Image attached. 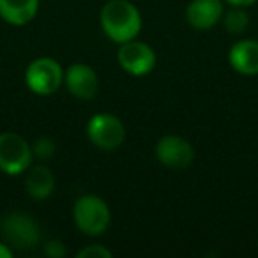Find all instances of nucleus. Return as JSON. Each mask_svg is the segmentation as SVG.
Instances as JSON below:
<instances>
[{
	"mask_svg": "<svg viewBox=\"0 0 258 258\" xmlns=\"http://www.w3.org/2000/svg\"><path fill=\"white\" fill-rule=\"evenodd\" d=\"M25 83L36 96H51L64 83V69L55 58L39 57L27 66Z\"/></svg>",
	"mask_w": 258,
	"mask_h": 258,
	"instance_id": "39448f33",
	"label": "nucleus"
},
{
	"mask_svg": "<svg viewBox=\"0 0 258 258\" xmlns=\"http://www.w3.org/2000/svg\"><path fill=\"white\" fill-rule=\"evenodd\" d=\"M225 30L233 36H239L244 34L249 27V15H247L246 8H235V6H230L228 11H225L221 18Z\"/></svg>",
	"mask_w": 258,
	"mask_h": 258,
	"instance_id": "4468645a",
	"label": "nucleus"
},
{
	"mask_svg": "<svg viewBox=\"0 0 258 258\" xmlns=\"http://www.w3.org/2000/svg\"><path fill=\"white\" fill-rule=\"evenodd\" d=\"M57 147H55V142L48 137H41L34 142L32 145V154L37 156L39 159H50L55 154Z\"/></svg>",
	"mask_w": 258,
	"mask_h": 258,
	"instance_id": "2eb2a0df",
	"label": "nucleus"
},
{
	"mask_svg": "<svg viewBox=\"0 0 258 258\" xmlns=\"http://www.w3.org/2000/svg\"><path fill=\"white\" fill-rule=\"evenodd\" d=\"M25 173V191L34 200H46L55 191V175L48 166H30Z\"/></svg>",
	"mask_w": 258,
	"mask_h": 258,
	"instance_id": "ddd939ff",
	"label": "nucleus"
},
{
	"mask_svg": "<svg viewBox=\"0 0 258 258\" xmlns=\"http://www.w3.org/2000/svg\"><path fill=\"white\" fill-rule=\"evenodd\" d=\"M64 85L73 97L89 101L99 92V76L90 66L73 64L64 71Z\"/></svg>",
	"mask_w": 258,
	"mask_h": 258,
	"instance_id": "1a4fd4ad",
	"label": "nucleus"
},
{
	"mask_svg": "<svg viewBox=\"0 0 258 258\" xmlns=\"http://www.w3.org/2000/svg\"><path fill=\"white\" fill-rule=\"evenodd\" d=\"M258 0H225V4L235 6V8H249V6L256 4Z\"/></svg>",
	"mask_w": 258,
	"mask_h": 258,
	"instance_id": "a211bd4d",
	"label": "nucleus"
},
{
	"mask_svg": "<svg viewBox=\"0 0 258 258\" xmlns=\"http://www.w3.org/2000/svg\"><path fill=\"white\" fill-rule=\"evenodd\" d=\"M228 62L235 73L242 76L258 75V41L240 39L230 48Z\"/></svg>",
	"mask_w": 258,
	"mask_h": 258,
	"instance_id": "9b49d317",
	"label": "nucleus"
},
{
	"mask_svg": "<svg viewBox=\"0 0 258 258\" xmlns=\"http://www.w3.org/2000/svg\"><path fill=\"white\" fill-rule=\"evenodd\" d=\"M78 258H111V251L101 244H90L78 251Z\"/></svg>",
	"mask_w": 258,
	"mask_h": 258,
	"instance_id": "dca6fc26",
	"label": "nucleus"
},
{
	"mask_svg": "<svg viewBox=\"0 0 258 258\" xmlns=\"http://www.w3.org/2000/svg\"><path fill=\"white\" fill-rule=\"evenodd\" d=\"M225 0H191L186 8V22L197 30H209L221 22Z\"/></svg>",
	"mask_w": 258,
	"mask_h": 258,
	"instance_id": "9d476101",
	"label": "nucleus"
},
{
	"mask_svg": "<svg viewBox=\"0 0 258 258\" xmlns=\"http://www.w3.org/2000/svg\"><path fill=\"white\" fill-rule=\"evenodd\" d=\"M101 29L110 41L117 44L127 43L142 32V15L129 0H108L101 9Z\"/></svg>",
	"mask_w": 258,
	"mask_h": 258,
	"instance_id": "f257e3e1",
	"label": "nucleus"
},
{
	"mask_svg": "<svg viewBox=\"0 0 258 258\" xmlns=\"http://www.w3.org/2000/svg\"><path fill=\"white\" fill-rule=\"evenodd\" d=\"M0 258H13V249L9 247V244L0 242Z\"/></svg>",
	"mask_w": 258,
	"mask_h": 258,
	"instance_id": "6ab92c4d",
	"label": "nucleus"
},
{
	"mask_svg": "<svg viewBox=\"0 0 258 258\" xmlns=\"http://www.w3.org/2000/svg\"><path fill=\"white\" fill-rule=\"evenodd\" d=\"M39 0H0V18L15 27H23L36 18Z\"/></svg>",
	"mask_w": 258,
	"mask_h": 258,
	"instance_id": "f8f14e48",
	"label": "nucleus"
},
{
	"mask_svg": "<svg viewBox=\"0 0 258 258\" xmlns=\"http://www.w3.org/2000/svg\"><path fill=\"white\" fill-rule=\"evenodd\" d=\"M154 152L158 161L170 170H184L195 159L193 145L179 135H166L159 138Z\"/></svg>",
	"mask_w": 258,
	"mask_h": 258,
	"instance_id": "6e6552de",
	"label": "nucleus"
},
{
	"mask_svg": "<svg viewBox=\"0 0 258 258\" xmlns=\"http://www.w3.org/2000/svg\"><path fill=\"white\" fill-rule=\"evenodd\" d=\"M87 138L99 151H117L125 140V127L122 120L113 113H94L85 125Z\"/></svg>",
	"mask_w": 258,
	"mask_h": 258,
	"instance_id": "7ed1b4c3",
	"label": "nucleus"
},
{
	"mask_svg": "<svg viewBox=\"0 0 258 258\" xmlns=\"http://www.w3.org/2000/svg\"><path fill=\"white\" fill-rule=\"evenodd\" d=\"M0 226H2V235L16 249H32L41 239L39 225L27 212H11L4 216Z\"/></svg>",
	"mask_w": 258,
	"mask_h": 258,
	"instance_id": "423d86ee",
	"label": "nucleus"
},
{
	"mask_svg": "<svg viewBox=\"0 0 258 258\" xmlns=\"http://www.w3.org/2000/svg\"><path fill=\"white\" fill-rule=\"evenodd\" d=\"M73 219L76 228L89 237H99L111 223V212L108 204L97 195H83L75 202Z\"/></svg>",
	"mask_w": 258,
	"mask_h": 258,
	"instance_id": "f03ea898",
	"label": "nucleus"
},
{
	"mask_svg": "<svg viewBox=\"0 0 258 258\" xmlns=\"http://www.w3.org/2000/svg\"><path fill=\"white\" fill-rule=\"evenodd\" d=\"M34 161L32 145L18 133H0V172L8 175H22Z\"/></svg>",
	"mask_w": 258,
	"mask_h": 258,
	"instance_id": "20e7f679",
	"label": "nucleus"
},
{
	"mask_svg": "<svg viewBox=\"0 0 258 258\" xmlns=\"http://www.w3.org/2000/svg\"><path fill=\"white\" fill-rule=\"evenodd\" d=\"M44 253L50 258H64L66 256V246L60 240H50L44 246Z\"/></svg>",
	"mask_w": 258,
	"mask_h": 258,
	"instance_id": "f3484780",
	"label": "nucleus"
},
{
	"mask_svg": "<svg viewBox=\"0 0 258 258\" xmlns=\"http://www.w3.org/2000/svg\"><path fill=\"white\" fill-rule=\"evenodd\" d=\"M117 60L127 75L135 76V78H142V76H147L149 73L154 71L158 57H156V51L152 50V46L133 39L120 44L117 51Z\"/></svg>",
	"mask_w": 258,
	"mask_h": 258,
	"instance_id": "0eeeda50",
	"label": "nucleus"
}]
</instances>
